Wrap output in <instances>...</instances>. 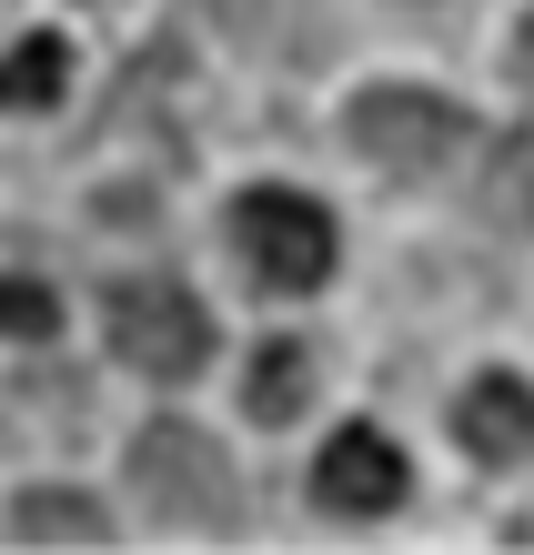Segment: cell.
I'll return each mask as SVG.
<instances>
[{"label": "cell", "instance_id": "obj_8", "mask_svg": "<svg viewBox=\"0 0 534 555\" xmlns=\"http://www.w3.org/2000/svg\"><path fill=\"white\" fill-rule=\"evenodd\" d=\"M11 545H112V515L91 495H61V485H41V495L11 505Z\"/></svg>", "mask_w": 534, "mask_h": 555}, {"label": "cell", "instance_id": "obj_12", "mask_svg": "<svg viewBox=\"0 0 534 555\" xmlns=\"http://www.w3.org/2000/svg\"><path fill=\"white\" fill-rule=\"evenodd\" d=\"M515 72H524V81H534V21H524V30H515Z\"/></svg>", "mask_w": 534, "mask_h": 555}, {"label": "cell", "instance_id": "obj_5", "mask_svg": "<svg viewBox=\"0 0 534 555\" xmlns=\"http://www.w3.org/2000/svg\"><path fill=\"white\" fill-rule=\"evenodd\" d=\"M404 454H393V435H374V424H343V435L323 444V465H313V505L323 515H353V526H374V515L404 505Z\"/></svg>", "mask_w": 534, "mask_h": 555}, {"label": "cell", "instance_id": "obj_1", "mask_svg": "<svg viewBox=\"0 0 534 555\" xmlns=\"http://www.w3.org/2000/svg\"><path fill=\"white\" fill-rule=\"evenodd\" d=\"M131 505L152 515L161 535H232L243 526V495H232V454L182 414H152L131 435Z\"/></svg>", "mask_w": 534, "mask_h": 555}, {"label": "cell", "instance_id": "obj_9", "mask_svg": "<svg viewBox=\"0 0 534 555\" xmlns=\"http://www.w3.org/2000/svg\"><path fill=\"white\" fill-rule=\"evenodd\" d=\"M61 91H71V51H61L51 30H30V41L0 61V112H51Z\"/></svg>", "mask_w": 534, "mask_h": 555}, {"label": "cell", "instance_id": "obj_2", "mask_svg": "<svg viewBox=\"0 0 534 555\" xmlns=\"http://www.w3.org/2000/svg\"><path fill=\"white\" fill-rule=\"evenodd\" d=\"M102 334L131 374H152V384H192L212 364V313L192 304V293L172 273H131L102 293Z\"/></svg>", "mask_w": 534, "mask_h": 555}, {"label": "cell", "instance_id": "obj_11", "mask_svg": "<svg viewBox=\"0 0 534 555\" xmlns=\"http://www.w3.org/2000/svg\"><path fill=\"white\" fill-rule=\"evenodd\" d=\"M51 323H61L51 283H0V334L11 344H51Z\"/></svg>", "mask_w": 534, "mask_h": 555}, {"label": "cell", "instance_id": "obj_6", "mask_svg": "<svg viewBox=\"0 0 534 555\" xmlns=\"http://www.w3.org/2000/svg\"><path fill=\"white\" fill-rule=\"evenodd\" d=\"M454 435H464L474 465H515V454H534V384L474 374V384H464V404H454Z\"/></svg>", "mask_w": 534, "mask_h": 555}, {"label": "cell", "instance_id": "obj_3", "mask_svg": "<svg viewBox=\"0 0 534 555\" xmlns=\"http://www.w3.org/2000/svg\"><path fill=\"white\" fill-rule=\"evenodd\" d=\"M343 132H353V152L374 162V172H393V182H433V172H454V152L474 142V121H464L444 91L383 81V91H363V102L343 112Z\"/></svg>", "mask_w": 534, "mask_h": 555}, {"label": "cell", "instance_id": "obj_4", "mask_svg": "<svg viewBox=\"0 0 534 555\" xmlns=\"http://www.w3.org/2000/svg\"><path fill=\"white\" fill-rule=\"evenodd\" d=\"M232 253H243L252 283L313 293L333 273V212L313 203V192H292V182H252L243 203H232Z\"/></svg>", "mask_w": 534, "mask_h": 555}, {"label": "cell", "instance_id": "obj_10", "mask_svg": "<svg viewBox=\"0 0 534 555\" xmlns=\"http://www.w3.org/2000/svg\"><path fill=\"white\" fill-rule=\"evenodd\" d=\"M484 222H505V233H534V142H505V152H494Z\"/></svg>", "mask_w": 534, "mask_h": 555}, {"label": "cell", "instance_id": "obj_7", "mask_svg": "<svg viewBox=\"0 0 534 555\" xmlns=\"http://www.w3.org/2000/svg\"><path fill=\"white\" fill-rule=\"evenodd\" d=\"M313 374H323L313 344H303V334H273V344L252 353V374H243V404H252L262 424H292V414L313 404Z\"/></svg>", "mask_w": 534, "mask_h": 555}]
</instances>
